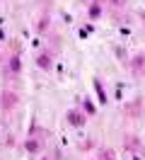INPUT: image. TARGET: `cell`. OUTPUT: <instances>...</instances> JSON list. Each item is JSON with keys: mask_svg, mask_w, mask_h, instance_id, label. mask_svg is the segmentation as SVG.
Segmentation results:
<instances>
[{"mask_svg": "<svg viewBox=\"0 0 145 160\" xmlns=\"http://www.w3.org/2000/svg\"><path fill=\"white\" fill-rule=\"evenodd\" d=\"M39 66H44V68H48V58H46V56H41V58H39Z\"/></svg>", "mask_w": 145, "mask_h": 160, "instance_id": "obj_1", "label": "cell"}]
</instances>
